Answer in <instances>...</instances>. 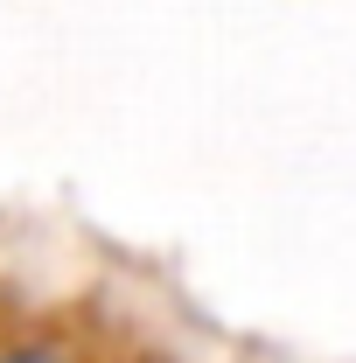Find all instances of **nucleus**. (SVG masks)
Returning a JSON list of instances; mask_svg holds the SVG:
<instances>
[{
	"instance_id": "nucleus-1",
	"label": "nucleus",
	"mask_w": 356,
	"mask_h": 363,
	"mask_svg": "<svg viewBox=\"0 0 356 363\" xmlns=\"http://www.w3.org/2000/svg\"><path fill=\"white\" fill-rule=\"evenodd\" d=\"M0 363H70V357L49 342H14V350H0Z\"/></svg>"
}]
</instances>
